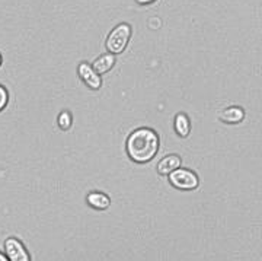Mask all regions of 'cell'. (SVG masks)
<instances>
[{
	"label": "cell",
	"mask_w": 262,
	"mask_h": 261,
	"mask_svg": "<svg viewBox=\"0 0 262 261\" xmlns=\"http://www.w3.org/2000/svg\"><path fill=\"white\" fill-rule=\"evenodd\" d=\"M0 65H2V54H0Z\"/></svg>",
	"instance_id": "cell-15"
},
{
	"label": "cell",
	"mask_w": 262,
	"mask_h": 261,
	"mask_svg": "<svg viewBox=\"0 0 262 261\" xmlns=\"http://www.w3.org/2000/svg\"><path fill=\"white\" fill-rule=\"evenodd\" d=\"M175 131L179 137H188L189 131H191V120L185 112H179L175 117V123H173Z\"/></svg>",
	"instance_id": "cell-10"
},
{
	"label": "cell",
	"mask_w": 262,
	"mask_h": 261,
	"mask_svg": "<svg viewBox=\"0 0 262 261\" xmlns=\"http://www.w3.org/2000/svg\"><path fill=\"white\" fill-rule=\"evenodd\" d=\"M0 261H9V260H8V257H6L5 254H2V252H0Z\"/></svg>",
	"instance_id": "cell-14"
},
{
	"label": "cell",
	"mask_w": 262,
	"mask_h": 261,
	"mask_svg": "<svg viewBox=\"0 0 262 261\" xmlns=\"http://www.w3.org/2000/svg\"><path fill=\"white\" fill-rule=\"evenodd\" d=\"M86 202H88V205L92 206L96 210H105L111 205L110 197L106 196V194H103V193H99V191H94V193L88 194Z\"/></svg>",
	"instance_id": "cell-9"
},
{
	"label": "cell",
	"mask_w": 262,
	"mask_h": 261,
	"mask_svg": "<svg viewBox=\"0 0 262 261\" xmlns=\"http://www.w3.org/2000/svg\"><path fill=\"white\" fill-rule=\"evenodd\" d=\"M182 164V160L178 155H168L158 164V172L160 175H169L172 171L178 169Z\"/></svg>",
	"instance_id": "cell-8"
},
{
	"label": "cell",
	"mask_w": 262,
	"mask_h": 261,
	"mask_svg": "<svg viewBox=\"0 0 262 261\" xmlns=\"http://www.w3.org/2000/svg\"><path fill=\"white\" fill-rule=\"evenodd\" d=\"M5 251L9 261H31L28 251L16 238H8L5 241Z\"/></svg>",
	"instance_id": "cell-5"
},
{
	"label": "cell",
	"mask_w": 262,
	"mask_h": 261,
	"mask_svg": "<svg viewBox=\"0 0 262 261\" xmlns=\"http://www.w3.org/2000/svg\"><path fill=\"white\" fill-rule=\"evenodd\" d=\"M125 149L131 160L146 164L155 158L159 150V136L151 129H137L128 136Z\"/></svg>",
	"instance_id": "cell-1"
},
{
	"label": "cell",
	"mask_w": 262,
	"mask_h": 261,
	"mask_svg": "<svg viewBox=\"0 0 262 261\" xmlns=\"http://www.w3.org/2000/svg\"><path fill=\"white\" fill-rule=\"evenodd\" d=\"M168 177L169 183L178 190H187V191L188 190H195L200 184L195 172L185 168L175 169L169 174Z\"/></svg>",
	"instance_id": "cell-3"
},
{
	"label": "cell",
	"mask_w": 262,
	"mask_h": 261,
	"mask_svg": "<svg viewBox=\"0 0 262 261\" xmlns=\"http://www.w3.org/2000/svg\"><path fill=\"white\" fill-rule=\"evenodd\" d=\"M219 118L227 124H239L244 122L245 111L241 107H227L219 114Z\"/></svg>",
	"instance_id": "cell-6"
},
{
	"label": "cell",
	"mask_w": 262,
	"mask_h": 261,
	"mask_svg": "<svg viewBox=\"0 0 262 261\" xmlns=\"http://www.w3.org/2000/svg\"><path fill=\"white\" fill-rule=\"evenodd\" d=\"M115 62H117L115 56L111 54V53H106V54H102V56H99L95 60L92 69H94L98 75L101 76L103 73H106V72H110L114 66H115Z\"/></svg>",
	"instance_id": "cell-7"
},
{
	"label": "cell",
	"mask_w": 262,
	"mask_h": 261,
	"mask_svg": "<svg viewBox=\"0 0 262 261\" xmlns=\"http://www.w3.org/2000/svg\"><path fill=\"white\" fill-rule=\"evenodd\" d=\"M57 123H58V127H60L61 130H70V127L73 126V117H72L70 111L60 112V115H58V118H57Z\"/></svg>",
	"instance_id": "cell-11"
},
{
	"label": "cell",
	"mask_w": 262,
	"mask_h": 261,
	"mask_svg": "<svg viewBox=\"0 0 262 261\" xmlns=\"http://www.w3.org/2000/svg\"><path fill=\"white\" fill-rule=\"evenodd\" d=\"M77 73H79V77L82 79V82H83L88 88L95 89V91H96V89H101V86H102V79H101V76L98 75L94 69H92V66L88 65L86 62H82L80 65L77 66Z\"/></svg>",
	"instance_id": "cell-4"
},
{
	"label": "cell",
	"mask_w": 262,
	"mask_h": 261,
	"mask_svg": "<svg viewBox=\"0 0 262 261\" xmlns=\"http://www.w3.org/2000/svg\"><path fill=\"white\" fill-rule=\"evenodd\" d=\"M8 101H9V96H8V91L0 85V111L8 105Z\"/></svg>",
	"instance_id": "cell-12"
},
{
	"label": "cell",
	"mask_w": 262,
	"mask_h": 261,
	"mask_svg": "<svg viewBox=\"0 0 262 261\" xmlns=\"http://www.w3.org/2000/svg\"><path fill=\"white\" fill-rule=\"evenodd\" d=\"M131 38V27L128 24L122 22L120 25H117L115 28L110 32V35L106 38V50L111 54H121L125 50V47L128 44Z\"/></svg>",
	"instance_id": "cell-2"
},
{
	"label": "cell",
	"mask_w": 262,
	"mask_h": 261,
	"mask_svg": "<svg viewBox=\"0 0 262 261\" xmlns=\"http://www.w3.org/2000/svg\"><path fill=\"white\" fill-rule=\"evenodd\" d=\"M139 5H150V3H153L155 0H136Z\"/></svg>",
	"instance_id": "cell-13"
}]
</instances>
